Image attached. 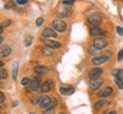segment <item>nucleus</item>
I'll return each instance as SVG.
<instances>
[{
  "mask_svg": "<svg viewBox=\"0 0 123 114\" xmlns=\"http://www.w3.org/2000/svg\"><path fill=\"white\" fill-rule=\"evenodd\" d=\"M52 27H53V30L56 31V32L63 33L67 30V24L62 19H54L52 22Z\"/></svg>",
  "mask_w": 123,
  "mask_h": 114,
  "instance_id": "nucleus-1",
  "label": "nucleus"
},
{
  "mask_svg": "<svg viewBox=\"0 0 123 114\" xmlns=\"http://www.w3.org/2000/svg\"><path fill=\"white\" fill-rule=\"evenodd\" d=\"M107 44H108L107 40H106L105 37H102V36H98L97 38H95V40H94V43H93V45L97 50H103L104 48L107 46Z\"/></svg>",
  "mask_w": 123,
  "mask_h": 114,
  "instance_id": "nucleus-2",
  "label": "nucleus"
},
{
  "mask_svg": "<svg viewBox=\"0 0 123 114\" xmlns=\"http://www.w3.org/2000/svg\"><path fill=\"white\" fill-rule=\"evenodd\" d=\"M40 86H41V76L40 77L35 76L33 80H31V82L27 85V89L28 90H37Z\"/></svg>",
  "mask_w": 123,
  "mask_h": 114,
  "instance_id": "nucleus-3",
  "label": "nucleus"
},
{
  "mask_svg": "<svg viewBox=\"0 0 123 114\" xmlns=\"http://www.w3.org/2000/svg\"><path fill=\"white\" fill-rule=\"evenodd\" d=\"M102 75H103V70L101 68H93L89 70L88 77L90 78V80H95V79H99Z\"/></svg>",
  "mask_w": 123,
  "mask_h": 114,
  "instance_id": "nucleus-4",
  "label": "nucleus"
},
{
  "mask_svg": "<svg viewBox=\"0 0 123 114\" xmlns=\"http://www.w3.org/2000/svg\"><path fill=\"white\" fill-rule=\"evenodd\" d=\"M51 104H52V99L49 96H42L41 98L38 99V105L42 108H49V107H51Z\"/></svg>",
  "mask_w": 123,
  "mask_h": 114,
  "instance_id": "nucleus-5",
  "label": "nucleus"
},
{
  "mask_svg": "<svg viewBox=\"0 0 123 114\" xmlns=\"http://www.w3.org/2000/svg\"><path fill=\"white\" fill-rule=\"evenodd\" d=\"M108 60V55H97V57H94L92 59V63L94 66H101L104 62H106Z\"/></svg>",
  "mask_w": 123,
  "mask_h": 114,
  "instance_id": "nucleus-6",
  "label": "nucleus"
},
{
  "mask_svg": "<svg viewBox=\"0 0 123 114\" xmlns=\"http://www.w3.org/2000/svg\"><path fill=\"white\" fill-rule=\"evenodd\" d=\"M88 23L92 24L93 26H98L102 23L101 15H98V14H92V15L88 17Z\"/></svg>",
  "mask_w": 123,
  "mask_h": 114,
  "instance_id": "nucleus-7",
  "label": "nucleus"
},
{
  "mask_svg": "<svg viewBox=\"0 0 123 114\" xmlns=\"http://www.w3.org/2000/svg\"><path fill=\"white\" fill-rule=\"evenodd\" d=\"M71 13H72V9L66 7V6H62V7L58 8V15H59L60 17H67V16H70Z\"/></svg>",
  "mask_w": 123,
  "mask_h": 114,
  "instance_id": "nucleus-8",
  "label": "nucleus"
},
{
  "mask_svg": "<svg viewBox=\"0 0 123 114\" xmlns=\"http://www.w3.org/2000/svg\"><path fill=\"white\" fill-rule=\"evenodd\" d=\"M113 94V88L112 87H105L103 90H101V92L97 94V96L99 97V98H106V97H108V96H111Z\"/></svg>",
  "mask_w": 123,
  "mask_h": 114,
  "instance_id": "nucleus-9",
  "label": "nucleus"
},
{
  "mask_svg": "<svg viewBox=\"0 0 123 114\" xmlns=\"http://www.w3.org/2000/svg\"><path fill=\"white\" fill-rule=\"evenodd\" d=\"M43 43H44L48 48H51V49H59V48H61V44H60L59 42L53 41V40H43Z\"/></svg>",
  "mask_w": 123,
  "mask_h": 114,
  "instance_id": "nucleus-10",
  "label": "nucleus"
},
{
  "mask_svg": "<svg viewBox=\"0 0 123 114\" xmlns=\"http://www.w3.org/2000/svg\"><path fill=\"white\" fill-rule=\"evenodd\" d=\"M103 33H104V32H103L98 26H92L89 30V34L92 36H102Z\"/></svg>",
  "mask_w": 123,
  "mask_h": 114,
  "instance_id": "nucleus-11",
  "label": "nucleus"
},
{
  "mask_svg": "<svg viewBox=\"0 0 123 114\" xmlns=\"http://www.w3.org/2000/svg\"><path fill=\"white\" fill-rule=\"evenodd\" d=\"M42 34L44 37H56V32L53 28H50V27H46Z\"/></svg>",
  "mask_w": 123,
  "mask_h": 114,
  "instance_id": "nucleus-12",
  "label": "nucleus"
},
{
  "mask_svg": "<svg viewBox=\"0 0 123 114\" xmlns=\"http://www.w3.org/2000/svg\"><path fill=\"white\" fill-rule=\"evenodd\" d=\"M60 93L63 94V95H72L75 93V89L72 88L71 86H64L60 88Z\"/></svg>",
  "mask_w": 123,
  "mask_h": 114,
  "instance_id": "nucleus-13",
  "label": "nucleus"
},
{
  "mask_svg": "<svg viewBox=\"0 0 123 114\" xmlns=\"http://www.w3.org/2000/svg\"><path fill=\"white\" fill-rule=\"evenodd\" d=\"M103 85V79H95V80H92L90 82V88L94 89V90H96V89L101 88V86Z\"/></svg>",
  "mask_w": 123,
  "mask_h": 114,
  "instance_id": "nucleus-14",
  "label": "nucleus"
},
{
  "mask_svg": "<svg viewBox=\"0 0 123 114\" xmlns=\"http://www.w3.org/2000/svg\"><path fill=\"white\" fill-rule=\"evenodd\" d=\"M51 89H52V81L46 80L41 85V90L43 93H48L49 90H51Z\"/></svg>",
  "mask_w": 123,
  "mask_h": 114,
  "instance_id": "nucleus-15",
  "label": "nucleus"
},
{
  "mask_svg": "<svg viewBox=\"0 0 123 114\" xmlns=\"http://www.w3.org/2000/svg\"><path fill=\"white\" fill-rule=\"evenodd\" d=\"M34 71L37 75H40V76H44V75L48 72V68L45 66H36L34 68Z\"/></svg>",
  "mask_w": 123,
  "mask_h": 114,
  "instance_id": "nucleus-16",
  "label": "nucleus"
},
{
  "mask_svg": "<svg viewBox=\"0 0 123 114\" xmlns=\"http://www.w3.org/2000/svg\"><path fill=\"white\" fill-rule=\"evenodd\" d=\"M10 53H11V49L9 48V46H5V48L1 50V52H0V57H1V58H6V57H8Z\"/></svg>",
  "mask_w": 123,
  "mask_h": 114,
  "instance_id": "nucleus-17",
  "label": "nucleus"
},
{
  "mask_svg": "<svg viewBox=\"0 0 123 114\" xmlns=\"http://www.w3.org/2000/svg\"><path fill=\"white\" fill-rule=\"evenodd\" d=\"M112 75L115 78H119V79H123V70L121 69H114L112 71Z\"/></svg>",
  "mask_w": 123,
  "mask_h": 114,
  "instance_id": "nucleus-18",
  "label": "nucleus"
},
{
  "mask_svg": "<svg viewBox=\"0 0 123 114\" xmlns=\"http://www.w3.org/2000/svg\"><path fill=\"white\" fill-rule=\"evenodd\" d=\"M42 54L44 55V57H51V55L53 54V51H52V49L51 48H44V49H42Z\"/></svg>",
  "mask_w": 123,
  "mask_h": 114,
  "instance_id": "nucleus-19",
  "label": "nucleus"
},
{
  "mask_svg": "<svg viewBox=\"0 0 123 114\" xmlns=\"http://www.w3.org/2000/svg\"><path fill=\"white\" fill-rule=\"evenodd\" d=\"M106 103H107V102H106L105 99H101V101H98V102H96V103H95L94 107H95V110H99V108H102V107L104 106Z\"/></svg>",
  "mask_w": 123,
  "mask_h": 114,
  "instance_id": "nucleus-20",
  "label": "nucleus"
},
{
  "mask_svg": "<svg viewBox=\"0 0 123 114\" xmlns=\"http://www.w3.org/2000/svg\"><path fill=\"white\" fill-rule=\"evenodd\" d=\"M17 70H18V63L14 62V64H12V79L14 80L17 79Z\"/></svg>",
  "mask_w": 123,
  "mask_h": 114,
  "instance_id": "nucleus-21",
  "label": "nucleus"
},
{
  "mask_svg": "<svg viewBox=\"0 0 123 114\" xmlns=\"http://www.w3.org/2000/svg\"><path fill=\"white\" fill-rule=\"evenodd\" d=\"M8 77V72L7 70L4 68H0V79H6Z\"/></svg>",
  "mask_w": 123,
  "mask_h": 114,
  "instance_id": "nucleus-22",
  "label": "nucleus"
},
{
  "mask_svg": "<svg viewBox=\"0 0 123 114\" xmlns=\"http://www.w3.org/2000/svg\"><path fill=\"white\" fill-rule=\"evenodd\" d=\"M10 24H11V20H10V19H5L4 22L0 24V26H1V27L4 28V27H7V26H9Z\"/></svg>",
  "mask_w": 123,
  "mask_h": 114,
  "instance_id": "nucleus-23",
  "label": "nucleus"
},
{
  "mask_svg": "<svg viewBox=\"0 0 123 114\" xmlns=\"http://www.w3.org/2000/svg\"><path fill=\"white\" fill-rule=\"evenodd\" d=\"M115 84L117 85V87H119V88H121V89L123 88V81H122V79L115 78Z\"/></svg>",
  "mask_w": 123,
  "mask_h": 114,
  "instance_id": "nucleus-24",
  "label": "nucleus"
},
{
  "mask_svg": "<svg viewBox=\"0 0 123 114\" xmlns=\"http://www.w3.org/2000/svg\"><path fill=\"white\" fill-rule=\"evenodd\" d=\"M97 51H99V50H97L96 48H95V46H89V48H88V52H89L90 54H95V53H96Z\"/></svg>",
  "mask_w": 123,
  "mask_h": 114,
  "instance_id": "nucleus-25",
  "label": "nucleus"
},
{
  "mask_svg": "<svg viewBox=\"0 0 123 114\" xmlns=\"http://www.w3.org/2000/svg\"><path fill=\"white\" fill-rule=\"evenodd\" d=\"M75 1L76 0H64L63 2H62V5H63V6H71Z\"/></svg>",
  "mask_w": 123,
  "mask_h": 114,
  "instance_id": "nucleus-26",
  "label": "nucleus"
},
{
  "mask_svg": "<svg viewBox=\"0 0 123 114\" xmlns=\"http://www.w3.org/2000/svg\"><path fill=\"white\" fill-rule=\"evenodd\" d=\"M30 82H31V79H28V78H23L22 79V85H24V86H27Z\"/></svg>",
  "mask_w": 123,
  "mask_h": 114,
  "instance_id": "nucleus-27",
  "label": "nucleus"
},
{
  "mask_svg": "<svg viewBox=\"0 0 123 114\" xmlns=\"http://www.w3.org/2000/svg\"><path fill=\"white\" fill-rule=\"evenodd\" d=\"M53 112H54V107H49L43 114H53Z\"/></svg>",
  "mask_w": 123,
  "mask_h": 114,
  "instance_id": "nucleus-28",
  "label": "nucleus"
},
{
  "mask_svg": "<svg viewBox=\"0 0 123 114\" xmlns=\"http://www.w3.org/2000/svg\"><path fill=\"white\" fill-rule=\"evenodd\" d=\"M31 43H32V37H27L26 40H25V43H24V44H25V46H30L31 45Z\"/></svg>",
  "mask_w": 123,
  "mask_h": 114,
  "instance_id": "nucleus-29",
  "label": "nucleus"
},
{
  "mask_svg": "<svg viewBox=\"0 0 123 114\" xmlns=\"http://www.w3.org/2000/svg\"><path fill=\"white\" fill-rule=\"evenodd\" d=\"M43 22H44V19L42 18V17H40V18L36 19V25H37V26H42Z\"/></svg>",
  "mask_w": 123,
  "mask_h": 114,
  "instance_id": "nucleus-30",
  "label": "nucleus"
},
{
  "mask_svg": "<svg viewBox=\"0 0 123 114\" xmlns=\"http://www.w3.org/2000/svg\"><path fill=\"white\" fill-rule=\"evenodd\" d=\"M117 60H119V61H122L123 60V50H121V51L119 52V54H117Z\"/></svg>",
  "mask_w": 123,
  "mask_h": 114,
  "instance_id": "nucleus-31",
  "label": "nucleus"
},
{
  "mask_svg": "<svg viewBox=\"0 0 123 114\" xmlns=\"http://www.w3.org/2000/svg\"><path fill=\"white\" fill-rule=\"evenodd\" d=\"M116 32H117V34H119V35H122V36H123V28H122V27L117 26V27H116Z\"/></svg>",
  "mask_w": 123,
  "mask_h": 114,
  "instance_id": "nucleus-32",
  "label": "nucleus"
},
{
  "mask_svg": "<svg viewBox=\"0 0 123 114\" xmlns=\"http://www.w3.org/2000/svg\"><path fill=\"white\" fill-rule=\"evenodd\" d=\"M4 101H5V94L0 92V104L4 103Z\"/></svg>",
  "mask_w": 123,
  "mask_h": 114,
  "instance_id": "nucleus-33",
  "label": "nucleus"
},
{
  "mask_svg": "<svg viewBox=\"0 0 123 114\" xmlns=\"http://www.w3.org/2000/svg\"><path fill=\"white\" fill-rule=\"evenodd\" d=\"M17 4H19V5H25V4H27V0H17Z\"/></svg>",
  "mask_w": 123,
  "mask_h": 114,
  "instance_id": "nucleus-34",
  "label": "nucleus"
},
{
  "mask_svg": "<svg viewBox=\"0 0 123 114\" xmlns=\"http://www.w3.org/2000/svg\"><path fill=\"white\" fill-rule=\"evenodd\" d=\"M106 114H116V112L115 111H110V112H107Z\"/></svg>",
  "mask_w": 123,
  "mask_h": 114,
  "instance_id": "nucleus-35",
  "label": "nucleus"
},
{
  "mask_svg": "<svg viewBox=\"0 0 123 114\" xmlns=\"http://www.w3.org/2000/svg\"><path fill=\"white\" fill-rule=\"evenodd\" d=\"M2 42H4V38H2V36H0V45L2 44Z\"/></svg>",
  "mask_w": 123,
  "mask_h": 114,
  "instance_id": "nucleus-36",
  "label": "nucleus"
},
{
  "mask_svg": "<svg viewBox=\"0 0 123 114\" xmlns=\"http://www.w3.org/2000/svg\"><path fill=\"white\" fill-rule=\"evenodd\" d=\"M2 66H4V62H2V61H0V68H1Z\"/></svg>",
  "mask_w": 123,
  "mask_h": 114,
  "instance_id": "nucleus-37",
  "label": "nucleus"
},
{
  "mask_svg": "<svg viewBox=\"0 0 123 114\" xmlns=\"http://www.w3.org/2000/svg\"><path fill=\"white\" fill-rule=\"evenodd\" d=\"M2 33V27H1V26H0V34Z\"/></svg>",
  "mask_w": 123,
  "mask_h": 114,
  "instance_id": "nucleus-38",
  "label": "nucleus"
},
{
  "mask_svg": "<svg viewBox=\"0 0 123 114\" xmlns=\"http://www.w3.org/2000/svg\"><path fill=\"white\" fill-rule=\"evenodd\" d=\"M31 114H36V113L35 112H31Z\"/></svg>",
  "mask_w": 123,
  "mask_h": 114,
  "instance_id": "nucleus-39",
  "label": "nucleus"
},
{
  "mask_svg": "<svg viewBox=\"0 0 123 114\" xmlns=\"http://www.w3.org/2000/svg\"><path fill=\"white\" fill-rule=\"evenodd\" d=\"M0 87H1V82H0Z\"/></svg>",
  "mask_w": 123,
  "mask_h": 114,
  "instance_id": "nucleus-40",
  "label": "nucleus"
},
{
  "mask_svg": "<svg viewBox=\"0 0 123 114\" xmlns=\"http://www.w3.org/2000/svg\"><path fill=\"white\" fill-rule=\"evenodd\" d=\"M59 114H64V113H59Z\"/></svg>",
  "mask_w": 123,
  "mask_h": 114,
  "instance_id": "nucleus-41",
  "label": "nucleus"
},
{
  "mask_svg": "<svg viewBox=\"0 0 123 114\" xmlns=\"http://www.w3.org/2000/svg\"><path fill=\"white\" fill-rule=\"evenodd\" d=\"M122 1H123V0H122Z\"/></svg>",
  "mask_w": 123,
  "mask_h": 114,
  "instance_id": "nucleus-42",
  "label": "nucleus"
}]
</instances>
